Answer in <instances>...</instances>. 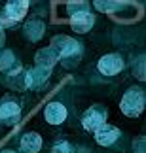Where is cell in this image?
<instances>
[{
	"label": "cell",
	"mask_w": 146,
	"mask_h": 153,
	"mask_svg": "<svg viewBox=\"0 0 146 153\" xmlns=\"http://www.w3.org/2000/svg\"><path fill=\"white\" fill-rule=\"evenodd\" d=\"M67 108L63 102H49L44 110V119L49 123V125H61L67 119Z\"/></svg>",
	"instance_id": "obj_7"
},
{
	"label": "cell",
	"mask_w": 146,
	"mask_h": 153,
	"mask_svg": "<svg viewBox=\"0 0 146 153\" xmlns=\"http://www.w3.org/2000/svg\"><path fill=\"white\" fill-rule=\"evenodd\" d=\"M106 123V110H101L97 106H93L82 115V125H84L85 131H93L95 132L99 127H103Z\"/></svg>",
	"instance_id": "obj_5"
},
{
	"label": "cell",
	"mask_w": 146,
	"mask_h": 153,
	"mask_svg": "<svg viewBox=\"0 0 146 153\" xmlns=\"http://www.w3.org/2000/svg\"><path fill=\"white\" fill-rule=\"evenodd\" d=\"M120 108L127 117H137L144 110V93L142 89H129L121 97Z\"/></svg>",
	"instance_id": "obj_2"
},
{
	"label": "cell",
	"mask_w": 146,
	"mask_h": 153,
	"mask_svg": "<svg viewBox=\"0 0 146 153\" xmlns=\"http://www.w3.org/2000/svg\"><path fill=\"white\" fill-rule=\"evenodd\" d=\"M118 138H120V131L114 125H108V123H104L103 127H99L95 131V140L99 146H112Z\"/></svg>",
	"instance_id": "obj_9"
},
{
	"label": "cell",
	"mask_w": 146,
	"mask_h": 153,
	"mask_svg": "<svg viewBox=\"0 0 146 153\" xmlns=\"http://www.w3.org/2000/svg\"><path fill=\"white\" fill-rule=\"evenodd\" d=\"M2 153H17V151H11V149H6V151H2Z\"/></svg>",
	"instance_id": "obj_15"
},
{
	"label": "cell",
	"mask_w": 146,
	"mask_h": 153,
	"mask_svg": "<svg viewBox=\"0 0 146 153\" xmlns=\"http://www.w3.org/2000/svg\"><path fill=\"white\" fill-rule=\"evenodd\" d=\"M97 68L103 76H116L124 70V59H121L118 53H108L99 59Z\"/></svg>",
	"instance_id": "obj_4"
},
{
	"label": "cell",
	"mask_w": 146,
	"mask_h": 153,
	"mask_svg": "<svg viewBox=\"0 0 146 153\" xmlns=\"http://www.w3.org/2000/svg\"><path fill=\"white\" fill-rule=\"evenodd\" d=\"M34 62H36V68H40V70H51L57 62H59V55H57V51L49 45V48L40 49L36 53Z\"/></svg>",
	"instance_id": "obj_8"
},
{
	"label": "cell",
	"mask_w": 146,
	"mask_h": 153,
	"mask_svg": "<svg viewBox=\"0 0 146 153\" xmlns=\"http://www.w3.org/2000/svg\"><path fill=\"white\" fill-rule=\"evenodd\" d=\"M93 23H95V15L91 13L89 10H80V11H74V15L70 17V27L74 32L78 34H84V32H89Z\"/></svg>",
	"instance_id": "obj_6"
},
{
	"label": "cell",
	"mask_w": 146,
	"mask_h": 153,
	"mask_svg": "<svg viewBox=\"0 0 146 153\" xmlns=\"http://www.w3.org/2000/svg\"><path fill=\"white\" fill-rule=\"evenodd\" d=\"M51 48L57 51L59 61H63L67 66H72V62L74 64L78 62L80 53H82V45L68 36H55L53 42H51Z\"/></svg>",
	"instance_id": "obj_1"
},
{
	"label": "cell",
	"mask_w": 146,
	"mask_h": 153,
	"mask_svg": "<svg viewBox=\"0 0 146 153\" xmlns=\"http://www.w3.org/2000/svg\"><path fill=\"white\" fill-rule=\"evenodd\" d=\"M4 42H6V34H4V27L0 25V48L4 45Z\"/></svg>",
	"instance_id": "obj_14"
},
{
	"label": "cell",
	"mask_w": 146,
	"mask_h": 153,
	"mask_svg": "<svg viewBox=\"0 0 146 153\" xmlns=\"http://www.w3.org/2000/svg\"><path fill=\"white\" fill-rule=\"evenodd\" d=\"M27 8H28L27 2H8L2 17H0V25L6 27V25H13V23L21 21L27 13Z\"/></svg>",
	"instance_id": "obj_3"
},
{
	"label": "cell",
	"mask_w": 146,
	"mask_h": 153,
	"mask_svg": "<svg viewBox=\"0 0 146 153\" xmlns=\"http://www.w3.org/2000/svg\"><path fill=\"white\" fill-rule=\"evenodd\" d=\"M13 62H15V57H13L11 51H2L0 53V70H2V72H11Z\"/></svg>",
	"instance_id": "obj_13"
},
{
	"label": "cell",
	"mask_w": 146,
	"mask_h": 153,
	"mask_svg": "<svg viewBox=\"0 0 146 153\" xmlns=\"http://www.w3.org/2000/svg\"><path fill=\"white\" fill-rule=\"evenodd\" d=\"M21 117V106L17 102H4L0 106V121L6 125H15Z\"/></svg>",
	"instance_id": "obj_10"
},
{
	"label": "cell",
	"mask_w": 146,
	"mask_h": 153,
	"mask_svg": "<svg viewBox=\"0 0 146 153\" xmlns=\"http://www.w3.org/2000/svg\"><path fill=\"white\" fill-rule=\"evenodd\" d=\"M21 151L23 153H38L42 149V138L36 132H27L21 138Z\"/></svg>",
	"instance_id": "obj_11"
},
{
	"label": "cell",
	"mask_w": 146,
	"mask_h": 153,
	"mask_svg": "<svg viewBox=\"0 0 146 153\" xmlns=\"http://www.w3.org/2000/svg\"><path fill=\"white\" fill-rule=\"evenodd\" d=\"M25 34L28 36L31 42H38V40L42 38V34H44V23H40V21H28L27 25H25Z\"/></svg>",
	"instance_id": "obj_12"
}]
</instances>
